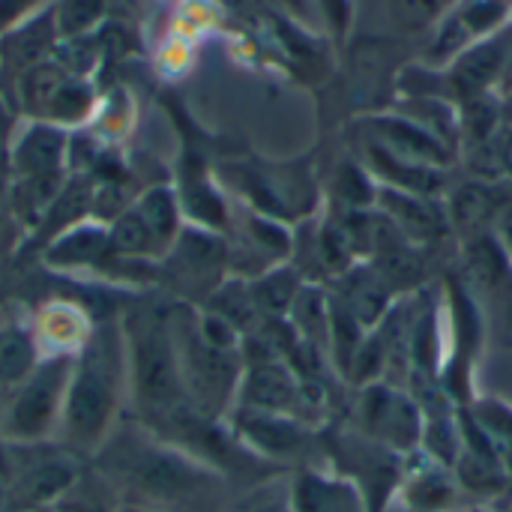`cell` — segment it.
I'll list each match as a JSON object with an SVG mask.
<instances>
[{"label": "cell", "instance_id": "6da1fadb", "mask_svg": "<svg viewBox=\"0 0 512 512\" xmlns=\"http://www.w3.org/2000/svg\"><path fill=\"white\" fill-rule=\"evenodd\" d=\"M87 465L117 492L123 507L219 512L228 501V477L156 438L129 414Z\"/></svg>", "mask_w": 512, "mask_h": 512}, {"label": "cell", "instance_id": "7a4b0ae2", "mask_svg": "<svg viewBox=\"0 0 512 512\" xmlns=\"http://www.w3.org/2000/svg\"><path fill=\"white\" fill-rule=\"evenodd\" d=\"M129 414L126 342L120 324L93 327L87 345L72 360L57 444L90 462Z\"/></svg>", "mask_w": 512, "mask_h": 512}, {"label": "cell", "instance_id": "3957f363", "mask_svg": "<svg viewBox=\"0 0 512 512\" xmlns=\"http://www.w3.org/2000/svg\"><path fill=\"white\" fill-rule=\"evenodd\" d=\"M120 327L126 342L129 417L141 426H156L189 405L174 339V309L132 315Z\"/></svg>", "mask_w": 512, "mask_h": 512}, {"label": "cell", "instance_id": "277c9868", "mask_svg": "<svg viewBox=\"0 0 512 512\" xmlns=\"http://www.w3.org/2000/svg\"><path fill=\"white\" fill-rule=\"evenodd\" d=\"M321 456L333 474L345 477L360 492L366 512H387L402 489L408 468V456L366 438L354 426H324Z\"/></svg>", "mask_w": 512, "mask_h": 512}, {"label": "cell", "instance_id": "5b68a950", "mask_svg": "<svg viewBox=\"0 0 512 512\" xmlns=\"http://www.w3.org/2000/svg\"><path fill=\"white\" fill-rule=\"evenodd\" d=\"M72 360L75 357H42L30 375L0 399V441L42 444L57 438Z\"/></svg>", "mask_w": 512, "mask_h": 512}, {"label": "cell", "instance_id": "8992f818", "mask_svg": "<svg viewBox=\"0 0 512 512\" xmlns=\"http://www.w3.org/2000/svg\"><path fill=\"white\" fill-rule=\"evenodd\" d=\"M9 474L0 495V507L9 512H30L51 507L81 474L87 462L75 459L57 441L42 444H6Z\"/></svg>", "mask_w": 512, "mask_h": 512}, {"label": "cell", "instance_id": "52a82bcc", "mask_svg": "<svg viewBox=\"0 0 512 512\" xmlns=\"http://www.w3.org/2000/svg\"><path fill=\"white\" fill-rule=\"evenodd\" d=\"M351 426L399 456H414L423 441V408L408 387L375 381L357 390Z\"/></svg>", "mask_w": 512, "mask_h": 512}, {"label": "cell", "instance_id": "ba28073f", "mask_svg": "<svg viewBox=\"0 0 512 512\" xmlns=\"http://www.w3.org/2000/svg\"><path fill=\"white\" fill-rule=\"evenodd\" d=\"M225 423L246 453L276 471L285 465L303 468L309 465V450H321V429L291 414H261L234 408Z\"/></svg>", "mask_w": 512, "mask_h": 512}, {"label": "cell", "instance_id": "9c48e42d", "mask_svg": "<svg viewBox=\"0 0 512 512\" xmlns=\"http://www.w3.org/2000/svg\"><path fill=\"white\" fill-rule=\"evenodd\" d=\"M234 408L261 411V414H291V417H300L306 423L300 378L282 360L246 363L240 387H237Z\"/></svg>", "mask_w": 512, "mask_h": 512}, {"label": "cell", "instance_id": "30bf717a", "mask_svg": "<svg viewBox=\"0 0 512 512\" xmlns=\"http://www.w3.org/2000/svg\"><path fill=\"white\" fill-rule=\"evenodd\" d=\"M375 210L384 213L390 219V225L408 243H414L420 249L432 246V243H441L447 234H453L444 198H426V195H414V192H405V189L378 186Z\"/></svg>", "mask_w": 512, "mask_h": 512}, {"label": "cell", "instance_id": "8fae6325", "mask_svg": "<svg viewBox=\"0 0 512 512\" xmlns=\"http://www.w3.org/2000/svg\"><path fill=\"white\" fill-rule=\"evenodd\" d=\"M512 183L507 180H465L456 189H447L444 195V207H447V219L450 228L462 234V240L474 237V234H486L495 231L498 219L504 216V210L512 204L510 192Z\"/></svg>", "mask_w": 512, "mask_h": 512}, {"label": "cell", "instance_id": "7c38bea8", "mask_svg": "<svg viewBox=\"0 0 512 512\" xmlns=\"http://www.w3.org/2000/svg\"><path fill=\"white\" fill-rule=\"evenodd\" d=\"M507 45H510V24L474 42L447 66V84L459 102L492 96V90L501 84L507 69Z\"/></svg>", "mask_w": 512, "mask_h": 512}, {"label": "cell", "instance_id": "4fadbf2b", "mask_svg": "<svg viewBox=\"0 0 512 512\" xmlns=\"http://www.w3.org/2000/svg\"><path fill=\"white\" fill-rule=\"evenodd\" d=\"M366 141L384 147L387 153L432 165V168H450L456 159V150L447 147L441 138H435L429 129H423L417 120L405 114H375L366 120Z\"/></svg>", "mask_w": 512, "mask_h": 512}, {"label": "cell", "instance_id": "5bb4252c", "mask_svg": "<svg viewBox=\"0 0 512 512\" xmlns=\"http://www.w3.org/2000/svg\"><path fill=\"white\" fill-rule=\"evenodd\" d=\"M399 498L411 512H450L462 504L465 492H462L453 468H447L417 450L414 456H408Z\"/></svg>", "mask_w": 512, "mask_h": 512}, {"label": "cell", "instance_id": "9a60e30c", "mask_svg": "<svg viewBox=\"0 0 512 512\" xmlns=\"http://www.w3.org/2000/svg\"><path fill=\"white\" fill-rule=\"evenodd\" d=\"M69 138L60 126L33 120L12 147L15 180H63Z\"/></svg>", "mask_w": 512, "mask_h": 512}, {"label": "cell", "instance_id": "2e32d148", "mask_svg": "<svg viewBox=\"0 0 512 512\" xmlns=\"http://www.w3.org/2000/svg\"><path fill=\"white\" fill-rule=\"evenodd\" d=\"M294 512H366L360 492L330 468L303 465L288 474Z\"/></svg>", "mask_w": 512, "mask_h": 512}, {"label": "cell", "instance_id": "e0dca14e", "mask_svg": "<svg viewBox=\"0 0 512 512\" xmlns=\"http://www.w3.org/2000/svg\"><path fill=\"white\" fill-rule=\"evenodd\" d=\"M57 36L60 33L54 24V9H48L36 12L30 21H24L0 39V75L6 78V84H12V90L27 69L51 57Z\"/></svg>", "mask_w": 512, "mask_h": 512}, {"label": "cell", "instance_id": "ac0fdd59", "mask_svg": "<svg viewBox=\"0 0 512 512\" xmlns=\"http://www.w3.org/2000/svg\"><path fill=\"white\" fill-rule=\"evenodd\" d=\"M93 321L69 300H51L39 309L33 339L42 357H75L87 345Z\"/></svg>", "mask_w": 512, "mask_h": 512}, {"label": "cell", "instance_id": "d6986e66", "mask_svg": "<svg viewBox=\"0 0 512 512\" xmlns=\"http://www.w3.org/2000/svg\"><path fill=\"white\" fill-rule=\"evenodd\" d=\"M45 261L57 270H102L108 261H123L111 249L108 225L78 222L57 234V240L45 249Z\"/></svg>", "mask_w": 512, "mask_h": 512}, {"label": "cell", "instance_id": "ffe728a7", "mask_svg": "<svg viewBox=\"0 0 512 512\" xmlns=\"http://www.w3.org/2000/svg\"><path fill=\"white\" fill-rule=\"evenodd\" d=\"M309 279L288 261V264H276L258 276L249 279V288H252V300L258 306V315L261 318H288L300 288L306 285Z\"/></svg>", "mask_w": 512, "mask_h": 512}, {"label": "cell", "instance_id": "44dd1931", "mask_svg": "<svg viewBox=\"0 0 512 512\" xmlns=\"http://www.w3.org/2000/svg\"><path fill=\"white\" fill-rule=\"evenodd\" d=\"M132 210L141 216V222L147 225V231L153 234L165 258V252L174 246V240L183 231V207H180L177 192L168 186H150L132 201Z\"/></svg>", "mask_w": 512, "mask_h": 512}, {"label": "cell", "instance_id": "7402d4cb", "mask_svg": "<svg viewBox=\"0 0 512 512\" xmlns=\"http://www.w3.org/2000/svg\"><path fill=\"white\" fill-rule=\"evenodd\" d=\"M42 360L33 330L27 327H0V399L21 384L30 369Z\"/></svg>", "mask_w": 512, "mask_h": 512}, {"label": "cell", "instance_id": "603a6c76", "mask_svg": "<svg viewBox=\"0 0 512 512\" xmlns=\"http://www.w3.org/2000/svg\"><path fill=\"white\" fill-rule=\"evenodd\" d=\"M54 512H123L117 492L90 468L84 465L75 483L51 504Z\"/></svg>", "mask_w": 512, "mask_h": 512}, {"label": "cell", "instance_id": "cb8c5ba5", "mask_svg": "<svg viewBox=\"0 0 512 512\" xmlns=\"http://www.w3.org/2000/svg\"><path fill=\"white\" fill-rule=\"evenodd\" d=\"M207 312L225 318L231 327H237L243 336L261 321L258 315V306L252 300V288H249V279L237 276V279H225L216 285L213 294H207V303H204Z\"/></svg>", "mask_w": 512, "mask_h": 512}, {"label": "cell", "instance_id": "d4e9b609", "mask_svg": "<svg viewBox=\"0 0 512 512\" xmlns=\"http://www.w3.org/2000/svg\"><path fill=\"white\" fill-rule=\"evenodd\" d=\"M108 237H111V249L123 261H156V258H162L159 243L153 240V234L147 231L141 216L132 210V204L117 219L108 222Z\"/></svg>", "mask_w": 512, "mask_h": 512}, {"label": "cell", "instance_id": "484cf974", "mask_svg": "<svg viewBox=\"0 0 512 512\" xmlns=\"http://www.w3.org/2000/svg\"><path fill=\"white\" fill-rule=\"evenodd\" d=\"M219 512H294L291 510V483L288 477H279V474L255 480L246 492L228 498Z\"/></svg>", "mask_w": 512, "mask_h": 512}, {"label": "cell", "instance_id": "4316f807", "mask_svg": "<svg viewBox=\"0 0 512 512\" xmlns=\"http://www.w3.org/2000/svg\"><path fill=\"white\" fill-rule=\"evenodd\" d=\"M105 0H60L54 6V24L63 39L90 36V30L102 21Z\"/></svg>", "mask_w": 512, "mask_h": 512}, {"label": "cell", "instance_id": "83f0119b", "mask_svg": "<svg viewBox=\"0 0 512 512\" xmlns=\"http://www.w3.org/2000/svg\"><path fill=\"white\" fill-rule=\"evenodd\" d=\"M459 0H387L393 21L408 30V33H420L426 27H432L435 21H441Z\"/></svg>", "mask_w": 512, "mask_h": 512}, {"label": "cell", "instance_id": "f1b7e54d", "mask_svg": "<svg viewBox=\"0 0 512 512\" xmlns=\"http://www.w3.org/2000/svg\"><path fill=\"white\" fill-rule=\"evenodd\" d=\"M39 3L42 0H0V36H6L9 30L30 21L36 15Z\"/></svg>", "mask_w": 512, "mask_h": 512}, {"label": "cell", "instance_id": "f546056e", "mask_svg": "<svg viewBox=\"0 0 512 512\" xmlns=\"http://www.w3.org/2000/svg\"><path fill=\"white\" fill-rule=\"evenodd\" d=\"M333 33H345L351 24V0H315Z\"/></svg>", "mask_w": 512, "mask_h": 512}, {"label": "cell", "instance_id": "4dcf8cb0", "mask_svg": "<svg viewBox=\"0 0 512 512\" xmlns=\"http://www.w3.org/2000/svg\"><path fill=\"white\" fill-rule=\"evenodd\" d=\"M495 162H498V174L512 183V123H504L495 135Z\"/></svg>", "mask_w": 512, "mask_h": 512}, {"label": "cell", "instance_id": "1f68e13d", "mask_svg": "<svg viewBox=\"0 0 512 512\" xmlns=\"http://www.w3.org/2000/svg\"><path fill=\"white\" fill-rule=\"evenodd\" d=\"M123 512H153V510H144V507H123Z\"/></svg>", "mask_w": 512, "mask_h": 512}, {"label": "cell", "instance_id": "d6a6232c", "mask_svg": "<svg viewBox=\"0 0 512 512\" xmlns=\"http://www.w3.org/2000/svg\"><path fill=\"white\" fill-rule=\"evenodd\" d=\"M30 512H54L51 507H42V510H30Z\"/></svg>", "mask_w": 512, "mask_h": 512}, {"label": "cell", "instance_id": "836d02e7", "mask_svg": "<svg viewBox=\"0 0 512 512\" xmlns=\"http://www.w3.org/2000/svg\"><path fill=\"white\" fill-rule=\"evenodd\" d=\"M474 512H492V510H474Z\"/></svg>", "mask_w": 512, "mask_h": 512}, {"label": "cell", "instance_id": "e575fe53", "mask_svg": "<svg viewBox=\"0 0 512 512\" xmlns=\"http://www.w3.org/2000/svg\"><path fill=\"white\" fill-rule=\"evenodd\" d=\"M0 512H9V510H3V507H0Z\"/></svg>", "mask_w": 512, "mask_h": 512}]
</instances>
